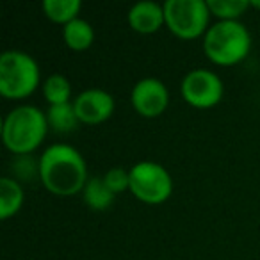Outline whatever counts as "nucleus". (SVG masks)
<instances>
[{
    "label": "nucleus",
    "instance_id": "obj_1",
    "mask_svg": "<svg viewBox=\"0 0 260 260\" xmlns=\"http://www.w3.org/2000/svg\"><path fill=\"white\" fill-rule=\"evenodd\" d=\"M38 171L45 187L59 196L77 194L87 184L86 160L68 145L48 146L41 155Z\"/></svg>",
    "mask_w": 260,
    "mask_h": 260
},
{
    "label": "nucleus",
    "instance_id": "obj_2",
    "mask_svg": "<svg viewBox=\"0 0 260 260\" xmlns=\"http://www.w3.org/2000/svg\"><path fill=\"white\" fill-rule=\"evenodd\" d=\"M48 132L47 114L32 105H20L13 109L2 125V139L9 152L27 155L43 143Z\"/></svg>",
    "mask_w": 260,
    "mask_h": 260
},
{
    "label": "nucleus",
    "instance_id": "obj_3",
    "mask_svg": "<svg viewBox=\"0 0 260 260\" xmlns=\"http://www.w3.org/2000/svg\"><path fill=\"white\" fill-rule=\"evenodd\" d=\"M251 48V36L241 22H217L205 32L203 50L207 57L219 66L241 62Z\"/></svg>",
    "mask_w": 260,
    "mask_h": 260
},
{
    "label": "nucleus",
    "instance_id": "obj_4",
    "mask_svg": "<svg viewBox=\"0 0 260 260\" xmlns=\"http://www.w3.org/2000/svg\"><path fill=\"white\" fill-rule=\"evenodd\" d=\"M40 84V66L29 54L8 50L0 55V93L6 98H25Z\"/></svg>",
    "mask_w": 260,
    "mask_h": 260
},
{
    "label": "nucleus",
    "instance_id": "obj_5",
    "mask_svg": "<svg viewBox=\"0 0 260 260\" xmlns=\"http://www.w3.org/2000/svg\"><path fill=\"white\" fill-rule=\"evenodd\" d=\"M166 25L180 40H194L209 30L210 9L205 0H168Z\"/></svg>",
    "mask_w": 260,
    "mask_h": 260
},
{
    "label": "nucleus",
    "instance_id": "obj_6",
    "mask_svg": "<svg viewBox=\"0 0 260 260\" xmlns=\"http://www.w3.org/2000/svg\"><path fill=\"white\" fill-rule=\"evenodd\" d=\"M130 173V191L138 200L150 205L164 203L173 192L171 175L160 164L152 160L138 162Z\"/></svg>",
    "mask_w": 260,
    "mask_h": 260
},
{
    "label": "nucleus",
    "instance_id": "obj_7",
    "mask_svg": "<svg viewBox=\"0 0 260 260\" xmlns=\"http://www.w3.org/2000/svg\"><path fill=\"white\" fill-rule=\"evenodd\" d=\"M182 96L189 105L196 109L214 107L223 98V82L214 72L192 70L182 80Z\"/></svg>",
    "mask_w": 260,
    "mask_h": 260
},
{
    "label": "nucleus",
    "instance_id": "obj_8",
    "mask_svg": "<svg viewBox=\"0 0 260 260\" xmlns=\"http://www.w3.org/2000/svg\"><path fill=\"white\" fill-rule=\"evenodd\" d=\"M170 94L159 79H143L132 89V105L145 118H157L168 107Z\"/></svg>",
    "mask_w": 260,
    "mask_h": 260
},
{
    "label": "nucleus",
    "instance_id": "obj_9",
    "mask_svg": "<svg viewBox=\"0 0 260 260\" xmlns=\"http://www.w3.org/2000/svg\"><path fill=\"white\" fill-rule=\"evenodd\" d=\"M80 123L96 125L109 119L114 112V98L104 89H86L73 102Z\"/></svg>",
    "mask_w": 260,
    "mask_h": 260
},
{
    "label": "nucleus",
    "instance_id": "obj_10",
    "mask_svg": "<svg viewBox=\"0 0 260 260\" xmlns=\"http://www.w3.org/2000/svg\"><path fill=\"white\" fill-rule=\"evenodd\" d=\"M128 23L130 27L139 34H153L166 23V16H164V6L152 2V0H145V2H138L132 6L128 11Z\"/></svg>",
    "mask_w": 260,
    "mask_h": 260
},
{
    "label": "nucleus",
    "instance_id": "obj_11",
    "mask_svg": "<svg viewBox=\"0 0 260 260\" xmlns=\"http://www.w3.org/2000/svg\"><path fill=\"white\" fill-rule=\"evenodd\" d=\"M23 203V191L13 178L4 177L0 180V219H9L20 210Z\"/></svg>",
    "mask_w": 260,
    "mask_h": 260
},
{
    "label": "nucleus",
    "instance_id": "obj_12",
    "mask_svg": "<svg viewBox=\"0 0 260 260\" xmlns=\"http://www.w3.org/2000/svg\"><path fill=\"white\" fill-rule=\"evenodd\" d=\"M62 38H64V43L68 45V48L75 52H82L93 45L94 32L93 27L82 18H75L73 22L66 23L64 30H62Z\"/></svg>",
    "mask_w": 260,
    "mask_h": 260
},
{
    "label": "nucleus",
    "instance_id": "obj_13",
    "mask_svg": "<svg viewBox=\"0 0 260 260\" xmlns=\"http://www.w3.org/2000/svg\"><path fill=\"white\" fill-rule=\"evenodd\" d=\"M84 203L89 205L93 210H105L114 202V192L107 187L104 178H91L87 180L86 187L82 191Z\"/></svg>",
    "mask_w": 260,
    "mask_h": 260
},
{
    "label": "nucleus",
    "instance_id": "obj_14",
    "mask_svg": "<svg viewBox=\"0 0 260 260\" xmlns=\"http://www.w3.org/2000/svg\"><path fill=\"white\" fill-rule=\"evenodd\" d=\"M48 126L55 132H73L79 128L80 119L77 118V112L73 104H62V105H50L47 112Z\"/></svg>",
    "mask_w": 260,
    "mask_h": 260
},
{
    "label": "nucleus",
    "instance_id": "obj_15",
    "mask_svg": "<svg viewBox=\"0 0 260 260\" xmlns=\"http://www.w3.org/2000/svg\"><path fill=\"white\" fill-rule=\"evenodd\" d=\"M80 8V0H45L43 2V11L52 22L55 23H66L73 22L79 15Z\"/></svg>",
    "mask_w": 260,
    "mask_h": 260
},
{
    "label": "nucleus",
    "instance_id": "obj_16",
    "mask_svg": "<svg viewBox=\"0 0 260 260\" xmlns=\"http://www.w3.org/2000/svg\"><path fill=\"white\" fill-rule=\"evenodd\" d=\"M45 98L48 100L50 105H62L70 104V96H72V84L64 75L54 73L45 80L43 86Z\"/></svg>",
    "mask_w": 260,
    "mask_h": 260
},
{
    "label": "nucleus",
    "instance_id": "obj_17",
    "mask_svg": "<svg viewBox=\"0 0 260 260\" xmlns=\"http://www.w3.org/2000/svg\"><path fill=\"white\" fill-rule=\"evenodd\" d=\"M210 15L221 18V22H234L249 8V0H207Z\"/></svg>",
    "mask_w": 260,
    "mask_h": 260
},
{
    "label": "nucleus",
    "instance_id": "obj_18",
    "mask_svg": "<svg viewBox=\"0 0 260 260\" xmlns=\"http://www.w3.org/2000/svg\"><path fill=\"white\" fill-rule=\"evenodd\" d=\"M104 180L114 194L123 192L125 189H130V173L126 170H123V168H112V170H109L105 173Z\"/></svg>",
    "mask_w": 260,
    "mask_h": 260
},
{
    "label": "nucleus",
    "instance_id": "obj_19",
    "mask_svg": "<svg viewBox=\"0 0 260 260\" xmlns=\"http://www.w3.org/2000/svg\"><path fill=\"white\" fill-rule=\"evenodd\" d=\"M249 4H251V8L260 9V0H249Z\"/></svg>",
    "mask_w": 260,
    "mask_h": 260
}]
</instances>
